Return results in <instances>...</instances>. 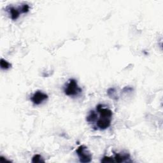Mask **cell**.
Listing matches in <instances>:
<instances>
[{
	"label": "cell",
	"instance_id": "obj_1",
	"mask_svg": "<svg viewBox=\"0 0 163 163\" xmlns=\"http://www.w3.org/2000/svg\"><path fill=\"white\" fill-rule=\"evenodd\" d=\"M103 107V105L99 104L96 107L97 112L99 114V118L97 120L96 126L97 129L100 130L107 129L110 126L113 116L112 110Z\"/></svg>",
	"mask_w": 163,
	"mask_h": 163
},
{
	"label": "cell",
	"instance_id": "obj_2",
	"mask_svg": "<svg viewBox=\"0 0 163 163\" xmlns=\"http://www.w3.org/2000/svg\"><path fill=\"white\" fill-rule=\"evenodd\" d=\"M82 92V89L78 85L77 81L75 79H70L68 83L64 89V92L66 96H76Z\"/></svg>",
	"mask_w": 163,
	"mask_h": 163
},
{
	"label": "cell",
	"instance_id": "obj_3",
	"mask_svg": "<svg viewBox=\"0 0 163 163\" xmlns=\"http://www.w3.org/2000/svg\"><path fill=\"white\" fill-rule=\"evenodd\" d=\"M80 162L87 163L92 161V154L85 145H80L76 150Z\"/></svg>",
	"mask_w": 163,
	"mask_h": 163
},
{
	"label": "cell",
	"instance_id": "obj_4",
	"mask_svg": "<svg viewBox=\"0 0 163 163\" xmlns=\"http://www.w3.org/2000/svg\"><path fill=\"white\" fill-rule=\"evenodd\" d=\"M48 96L47 94L44 93L42 91H38L32 94L31 97V100L34 105H39L42 104L43 101H46L48 99Z\"/></svg>",
	"mask_w": 163,
	"mask_h": 163
},
{
	"label": "cell",
	"instance_id": "obj_5",
	"mask_svg": "<svg viewBox=\"0 0 163 163\" xmlns=\"http://www.w3.org/2000/svg\"><path fill=\"white\" fill-rule=\"evenodd\" d=\"M114 160L117 162H131L130 160V155L128 153H115L114 152Z\"/></svg>",
	"mask_w": 163,
	"mask_h": 163
},
{
	"label": "cell",
	"instance_id": "obj_6",
	"mask_svg": "<svg viewBox=\"0 0 163 163\" xmlns=\"http://www.w3.org/2000/svg\"><path fill=\"white\" fill-rule=\"evenodd\" d=\"M7 10L10 13L11 19L13 21H16L19 17L20 14L21 13V7L19 8H15L12 6H9L7 8Z\"/></svg>",
	"mask_w": 163,
	"mask_h": 163
},
{
	"label": "cell",
	"instance_id": "obj_7",
	"mask_svg": "<svg viewBox=\"0 0 163 163\" xmlns=\"http://www.w3.org/2000/svg\"><path fill=\"white\" fill-rule=\"evenodd\" d=\"M97 119V113L94 112V110H91L89 112L88 115L87 116L86 121L89 123H94L96 122Z\"/></svg>",
	"mask_w": 163,
	"mask_h": 163
},
{
	"label": "cell",
	"instance_id": "obj_8",
	"mask_svg": "<svg viewBox=\"0 0 163 163\" xmlns=\"http://www.w3.org/2000/svg\"><path fill=\"white\" fill-rule=\"evenodd\" d=\"M0 66H1V68L2 70H7L10 68L11 66H12V64L5 60V59L1 58V61H0Z\"/></svg>",
	"mask_w": 163,
	"mask_h": 163
},
{
	"label": "cell",
	"instance_id": "obj_9",
	"mask_svg": "<svg viewBox=\"0 0 163 163\" xmlns=\"http://www.w3.org/2000/svg\"><path fill=\"white\" fill-rule=\"evenodd\" d=\"M107 94H108V96L110 97V98L116 99V100L118 99L117 96V92L115 91V88L108 89L107 91Z\"/></svg>",
	"mask_w": 163,
	"mask_h": 163
},
{
	"label": "cell",
	"instance_id": "obj_10",
	"mask_svg": "<svg viewBox=\"0 0 163 163\" xmlns=\"http://www.w3.org/2000/svg\"><path fill=\"white\" fill-rule=\"evenodd\" d=\"M32 162L38 163V162H45V161L43 159V157L40 154H36L32 157Z\"/></svg>",
	"mask_w": 163,
	"mask_h": 163
},
{
	"label": "cell",
	"instance_id": "obj_11",
	"mask_svg": "<svg viewBox=\"0 0 163 163\" xmlns=\"http://www.w3.org/2000/svg\"><path fill=\"white\" fill-rule=\"evenodd\" d=\"M101 162H114L115 160H114L113 157H108V156H104L101 161Z\"/></svg>",
	"mask_w": 163,
	"mask_h": 163
},
{
	"label": "cell",
	"instance_id": "obj_12",
	"mask_svg": "<svg viewBox=\"0 0 163 163\" xmlns=\"http://www.w3.org/2000/svg\"><path fill=\"white\" fill-rule=\"evenodd\" d=\"M22 13H26L29 11V6L28 4H23L21 7Z\"/></svg>",
	"mask_w": 163,
	"mask_h": 163
},
{
	"label": "cell",
	"instance_id": "obj_13",
	"mask_svg": "<svg viewBox=\"0 0 163 163\" xmlns=\"http://www.w3.org/2000/svg\"><path fill=\"white\" fill-rule=\"evenodd\" d=\"M133 91V89L131 87H125L123 89V92H131Z\"/></svg>",
	"mask_w": 163,
	"mask_h": 163
},
{
	"label": "cell",
	"instance_id": "obj_14",
	"mask_svg": "<svg viewBox=\"0 0 163 163\" xmlns=\"http://www.w3.org/2000/svg\"><path fill=\"white\" fill-rule=\"evenodd\" d=\"M0 160H1V162H10V161H9V160L5 159V157H3V156H1V157H0Z\"/></svg>",
	"mask_w": 163,
	"mask_h": 163
}]
</instances>
